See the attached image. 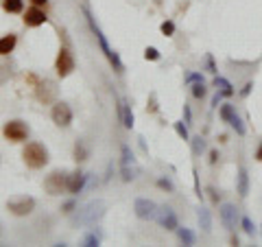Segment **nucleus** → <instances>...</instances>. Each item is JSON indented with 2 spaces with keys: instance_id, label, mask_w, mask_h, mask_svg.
<instances>
[{
  "instance_id": "obj_2",
  "label": "nucleus",
  "mask_w": 262,
  "mask_h": 247,
  "mask_svg": "<svg viewBox=\"0 0 262 247\" xmlns=\"http://www.w3.org/2000/svg\"><path fill=\"white\" fill-rule=\"evenodd\" d=\"M105 210H107V203L103 199H92V201H88L83 208L77 210V215L72 217V223L75 225H94L105 217Z\"/></svg>"
},
{
  "instance_id": "obj_23",
  "label": "nucleus",
  "mask_w": 262,
  "mask_h": 247,
  "mask_svg": "<svg viewBox=\"0 0 262 247\" xmlns=\"http://www.w3.org/2000/svg\"><path fill=\"white\" fill-rule=\"evenodd\" d=\"M175 232H177L179 241H182L184 245H194V238H196V236H194L192 230H188V228H177Z\"/></svg>"
},
{
  "instance_id": "obj_21",
  "label": "nucleus",
  "mask_w": 262,
  "mask_h": 247,
  "mask_svg": "<svg viewBox=\"0 0 262 247\" xmlns=\"http://www.w3.org/2000/svg\"><path fill=\"white\" fill-rule=\"evenodd\" d=\"M3 9L7 13H22L24 0H3Z\"/></svg>"
},
{
  "instance_id": "obj_7",
  "label": "nucleus",
  "mask_w": 262,
  "mask_h": 247,
  "mask_svg": "<svg viewBox=\"0 0 262 247\" xmlns=\"http://www.w3.org/2000/svg\"><path fill=\"white\" fill-rule=\"evenodd\" d=\"M7 210L11 212L15 217H27L31 215L33 210H35V199L29 195H18V197H11L9 201H7Z\"/></svg>"
},
{
  "instance_id": "obj_8",
  "label": "nucleus",
  "mask_w": 262,
  "mask_h": 247,
  "mask_svg": "<svg viewBox=\"0 0 262 247\" xmlns=\"http://www.w3.org/2000/svg\"><path fill=\"white\" fill-rule=\"evenodd\" d=\"M3 136L7 140H11V142H24V140L29 138V125L24 120H9V122H5V127H3Z\"/></svg>"
},
{
  "instance_id": "obj_22",
  "label": "nucleus",
  "mask_w": 262,
  "mask_h": 247,
  "mask_svg": "<svg viewBox=\"0 0 262 247\" xmlns=\"http://www.w3.org/2000/svg\"><path fill=\"white\" fill-rule=\"evenodd\" d=\"M214 86L219 88V92L223 94V96H232V94H234V86L229 84L227 79H223V77H216V79H214Z\"/></svg>"
},
{
  "instance_id": "obj_18",
  "label": "nucleus",
  "mask_w": 262,
  "mask_h": 247,
  "mask_svg": "<svg viewBox=\"0 0 262 247\" xmlns=\"http://www.w3.org/2000/svg\"><path fill=\"white\" fill-rule=\"evenodd\" d=\"M15 44H18V35H15V33H9V35H3V37H0V57L13 53Z\"/></svg>"
},
{
  "instance_id": "obj_20",
  "label": "nucleus",
  "mask_w": 262,
  "mask_h": 247,
  "mask_svg": "<svg viewBox=\"0 0 262 247\" xmlns=\"http://www.w3.org/2000/svg\"><path fill=\"white\" fill-rule=\"evenodd\" d=\"M88 155H90V149H88L85 140H77L75 142V160L77 162H85Z\"/></svg>"
},
{
  "instance_id": "obj_11",
  "label": "nucleus",
  "mask_w": 262,
  "mask_h": 247,
  "mask_svg": "<svg viewBox=\"0 0 262 247\" xmlns=\"http://www.w3.org/2000/svg\"><path fill=\"white\" fill-rule=\"evenodd\" d=\"M51 118L57 127H70L72 125V110L68 103L63 101H55L53 110H51Z\"/></svg>"
},
{
  "instance_id": "obj_16",
  "label": "nucleus",
  "mask_w": 262,
  "mask_h": 247,
  "mask_svg": "<svg viewBox=\"0 0 262 247\" xmlns=\"http://www.w3.org/2000/svg\"><path fill=\"white\" fill-rule=\"evenodd\" d=\"M118 118L122 122V127L127 129L134 127V112H131V103L127 98H118Z\"/></svg>"
},
{
  "instance_id": "obj_15",
  "label": "nucleus",
  "mask_w": 262,
  "mask_h": 247,
  "mask_svg": "<svg viewBox=\"0 0 262 247\" xmlns=\"http://www.w3.org/2000/svg\"><path fill=\"white\" fill-rule=\"evenodd\" d=\"M46 20H48L46 18V11L42 9V7H35V5H33L31 9H27V13H24V27H29V29L42 27Z\"/></svg>"
},
{
  "instance_id": "obj_24",
  "label": "nucleus",
  "mask_w": 262,
  "mask_h": 247,
  "mask_svg": "<svg viewBox=\"0 0 262 247\" xmlns=\"http://www.w3.org/2000/svg\"><path fill=\"white\" fill-rule=\"evenodd\" d=\"M229 127H232L238 136H245V134H247V129H245V122H243V118L238 116V114H234V116L229 118Z\"/></svg>"
},
{
  "instance_id": "obj_32",
  "label": "nucleus",
  "mask_w": 262,
  "mask_h": 247,
  "mask_svg": "<svg viewBox=\"0 0 262 247\" xmlns=\"http://www.w3.org/2000/svg\"><path fill=\"white\" fill-rule=\"evenodd\" d=\"M144 59L146 61H158L160 59V51L155 46H146L144 48Z\"/></svg>"
},
{
  "instance_id": "obj_43",
  "label": "nucleus",
  "mask_w": 262,
  "mask_h": 247,
  "mask_svg": "<svg viewBox=\"0 0 262 247\" xmlns=\"http://www.w3.org/2000/svg\"><path fill=\"white\" fill-rule=\"evenodd\" d=\"M31 3L35 5V7H46V5H48V0H31Z\"/></svg>"
},
{
  "instance_id": "obj_3",
  "label": "nucleus",
  "mask_w": 262,
  "mask_h": 247,
  "mask_svg": "<svg viewBox=\"0 0 262 247\" xmlns=\"http://www.w3.org/2000/svg\"><path fill=\"white\" fill-rule=\"evenodd\" d=\"M22 160L33 171L44 169L46 164H48V149H46L44 145H39V142H29L22 149Z\"/></svg>"
},
{
  "instance_id": "obj_30",
  "label": "nucleus",
  "mask_w": 262,
  "mask_h": 247,
  "mask_svg": "<svg viewBox=\"0 0 262 247\" xmlns=\"http://www.w3.org/2000/svg\"><path fill=\"white\" fill-rule=\"evenodd\" d=\"M219 114H221V118H223L225 122H229V118L236 114V110H234V105H229V103H225V105H221V110H219Z\"/></svg>"
},
{
  "instance_id": "obj_44",
  "label": "nucleus",
  "mask_w": 262,
  "mask_h": 247,
  "mask_svg": "<svg viewBox=\"0 0 262 247\" xmlns=\"http://www.w3.org/2000/svg\"><path fill=\"white\" fill-rule=\"evenodd\" d=\"M256 160H258V162H262V142H260V147H258V151H256Z\"/></svg>"
},
{
  "instance_id": "obj_6",
  "label": "nucleus",
  "mask_w": 262,
  "mask_h": 247,
  "mask_svg": "<svg viewBox=\"0 0 262 247\" xmlns=\"http://www.w3.org/2000/svg\"><path fill=\"white\" fill-rule=\"evenodd\" d=\"M33 81H35V98L39 103H44V105H48V103H55V98H57V84L55 81H51V79H35V77H31Z\"/></svg>"
},
{
  "instance_id": "obj_38",
  "label": "nucleus",
  "mask_w": 262,
  "mask_h": 247,
  "mask_svg": "<svg viewBox=\"0 0 262 247\" xmlns=\"http://www.w3.org/2000/svg\"><path fill=\"white\" fill-rule=\"evenodd\" d=\"M206 193L210 195V199H212V203H219V199H221V195H219V193L214 191V188H212V186H208V188H206Z\"/></svg>"
},
{
  "instance_id": "obj_33",
  "label": "nucleus",
  "mask_w": 262,
  "mask_h": 247,
  "mask_svg": "<svg viewBox=\"0 0 262 247\" xmlns=\"http://www.w3.org/2000/svg\"><path fill=\"white\" fill-rule=\"evenodd\" d=\"M158 186L162 188V191H166V193H173L175 191V186H173V182H170L168 177H160L158 179Z\"/></svg>"
},
{
  "instance_id": "obj_1",
  "label": "nucleus",
  "mask_w": 262,
  "mask_h": 247,
  "mask_svg": "<svg viewBox=\"0 0 262 247\" xmlns=\"http://www.w3.org/2000/svg\"><path fill=\"white\" fill-rule=\"evenodd\" d=\"M81 11H83V15H85V22H88L90 31H92V35L96 37V42H98V46H101V51L105 53V57H107V59H110V64L114 66V70H116V72H122V70H125V64H122L120 55H118L116 51H112V46H110V42H107V37L103 35L101 27H98V24H96V20H94V15L90 13V9H88L85 5L81 7Z\"/></svg>"
},
{
  "instance_id": "obj_14",
  "label": "nucleus",
  "mask_w": 262,
  "mask_h": 247,
  "mask_svg": "<svg viewBox=\"0 0 262 247\" xmlns=\"http://www.w3.org/2000/svg\"><path fill=\"white\" fill-rule=\"evenodd\" d=\"M85 182H88V173L79 171V169L72 171L70 177H68V193H70L72 197L81 195V193H83V188H85Z\"/></svg>"
},
{
  "instance_id": "obj_9",
  "label": "nucleus",
  "mask_w": 262,
  "mask_h": 247,
  "mask_svg": "<svg viewBox=\"0 0 262 247\" xmlns=\"http://www.w3.org/2000/svg\"><path fill=\"white\" fill-rule=\"evenodd\" d=\"M75 57H72V53L68 51L66 46L59 48V55H57V59H55V70H57V75H59L61 79L66 77H70L72 75V70H75Z\"/></svg>"
},
{
  "instance_id": "obj_31",
  "label": "nucleus",
  "mask_w": 262,
  "mask_h": 247,
  "mask_svg": "<svg viewBox=\"0 0 262 247\" xmlns=\"http://www.w3.org/2000/svg\"><path fill=\"white\" fill-rule=\"evenodd\" d=\"M160 31H162L166 37H173V33H175V22H173V20H164V22L160 24Z\"/></svg>"
},
{
  "instance_id": "obj_10",
  "label": "nucleus",
  "mask_w": 262,
  "mask_h": 247,
  "mask_svg": "<svg viewBox=\"0 0 262 247\" xmlns=\"http://www.w3.org/2000/svg\"><path fill=\"white\" fill-rule=\"evenodd\" d=\"M158 203L151 201V199H146V197H138V199L134 201V212H136V217L138 219H142V221H153V219H158Z\"/></svg>"
},
{
  "instance_id": "obj_35",
  "label": "nucleus",
  "mask_w": 262,
  "mask_h": 247,
  "mask_svg": "<svg viewBox=\"0 0 262 247\" xmlns=\"http://www.w3.org/2000/svg\"><path fill=\"white\" fill-rule=\"evenodd\" d=\"M196 81H206V79H203V75H199V72H188V75H186V84L188 86L196 84Z\"/></svg>"
},
{
  "instance_id": "obj_36",
  "label": "nucleus",
  "mask_w": 262,
  "mask_h": 247,
  "mask_svg": "<svg viewBox=\"0 0 262 247\" xmlns=\"http://www.w3.org/2000/svg\"><path fill=\"white\" fill-rule=\"evenodd\" d=\"M75 205H77V201H75V197H72V199H68V201H66V203L61 205V210L66 212V215H70V212L75 210Z\"/></svg>"
},
{
  "instance_id": "obj_34",
  "label": "nucleus",
  "mask_w": 262,
  "mask_h": 247,
  "mask_svg": "<svg viewBox=\"0 0 262 247\" xmlns=\"http://www.w3.org/2000/svg\"><path fill=\"white\" fill-rule=\"evenodd\" d=\"M146 112H151V114L158 112V96H155V92H151V96H149V105H146Z\"/></svg>"
},
{
  "instance_id": "obj_4",
  "label": "nucleus",
  "mask_w": 262,
  "mask_h": 247,
  "mask_svg": "<svg viewBox=\"0 0 262 247\" xmlns=\"http://www.w3.org/2000/svg\"><path fill=\"white\" fill-rule=\"evenodd\" d=\"M68 177H70L68 171H59V169L53 171L51 175H46V179H44V191L53 197L66 193L68 191Z\"/></svg>"
},
{
  "instance_id": "obj_5",
  "label": "nucleus",
  "mask_w": 262,
  "mask_h": 247,
  "mask_svg": "<svg viewBox=\"0 0 262 247\" xmlns=\"http://www.w3.org/2000/svg\"><path fill=\"white\" fill-rule=\"evenodd\" d=\"M120 175L125 182H134L138 177V164H136L134 153L129 149V145L120 147Z\"/></svg>"
},
{
  "instance_id": "obj_13",
  "label": "nucleus",
  "mask_w": 262,
  "mask_h": 247,
  "mask_svg": "<svg viewBox=\"0 0 262 247\" xmlns=\"http://www.w3.org/2000/svg\"><path fill=\"white\" fill-rule=\"evenodd\" d=\"M219 215H221V223L232 232L236 228V223H238V208H236L234 203H223L219 210Z\"/></svg>"
},
{
  "instance_id": "obj_39",
  "label": "nucleus",
  "mask_w": 262,
  "mask_h": 247,
  "mask_svg": "<svg viewBox=\"0 0 262 247\" xmlns=\"http://www.w3.org/2000/svg\"><path fill=\"white\" fill-rule=\"evenodd\" d=\"M206 64H208V72H212V75H214L216 68H214V59H212V55L206 57Z\"/></svg>"
},
{
  "instance_id": "obj_29",
  "label": "nucleus",
  "mask_w": 262,
  "mask_h": 247,
  "mask_svg": "<svg viewBox=\"0 0 262 247\" xmlns=\"http://www.w3.org/2000/svg\"><path fill=\"white\" fill-rule=\"evenodd\" d=\"M241 228H243V232L247 234V236L256 234V225H253V221H251L249 217H243V219H241Z\"/></svg>"
},
{
  "instance_id": "obj_17",
  "label": "nucleus",
  "mask_w": 262,
  "mask_h": 247,
  "mask_svg": "<svg viewBox=\"0 0 262 247\" xmlns=\"http://www.w3.org/2000/svg\"><path fill=\"white\" fill-rule=\"evenodd\" d=\"M236 191H238L241 197H247L249 195V173L245 167L238 169V175H236Z\"/></svg>"
},
{
  "instance_id": "obj_27",
  "label": "nucleus",
  "mask_w": 262,
  "mask_h": 247,
  "mask_svg": "<svg viewBox=\"0 0 262 247\" xmlns=\"http://www.w3.org/2000/svg\"><path fill=\"white\" fill-rule=\"evenodd\" d=\"M81 245H83V247H98V245H101V236H98L96 232H88L83 236V241H81Z\"/></svg>"
},
{
  "instance_id": "obj_37",
  "label": "nucleus",
  "mask_w": 262,
  "mask_h": 247,
  "mask_svg": "<svg viewBox=\"0 0 262 247\" xmlns=\"http://www.w3.org/2000/svg\"><path fill=\"white\" fill-rule=\"evenodd\" d=\"M184 122H186L188 127L192 125V112H190V108H188L186 103H184Z\"/></svg>"
},
{
  "instance_id": "obj_45",
  "label": "nucleus",
  "mask_w": 262,
  "mask_h": 247,
  "mask_svg": "<svg viewBox=\"0 0 262 247\" xmlns=\"http://www.w3.org/2000/svg\"><path fill=\"white\" fill-rule=\"evenodd\" d=\"M158 3H160V0H158Z\"/></svg>"
},
{
  "instance_id": "obj_25",
  "label": "nucleus",
  "mask_w": 262,
  "mask_h": 247,
  "mask_svg": "<svg viewBox=\"0 0 262 247\" xmlns=\"http://www.w3.org/2000/svg\"><path fill=\"white\" fill-rule=\"evenodd\" d=\"M190 92L194 98H203L208 94V88H206V81H196V84H190Z\"/></svg>"
},
{
  "instance_id": "obj_19",
  "label": "nucleus",
  "mask_w": 262,
  "mask_h": 247,
  "mask_svg": "<svg viewBox=\"0 0 262 247\" xmlns=\"http://www.w3.org/2000/svg\"><path fill=\"white\" fill-rule=\"evenodd\" d=\"M196 219H199V228H201L206 234H210V232H212V215H210V210L201 205L199 212H196Z\"/></svg>"
},
{
  "instance_id": "obj_12",
  "label": "nucleus",
  "mask_w": 262,
  "mask_h": 247,
  "mask_svg": "<svg viewBox=\"0 0 262 247\" xmlns=\"http://www.w3.org/2000/svg\"><path fill=\"white\" fill-rule=\"evenodd\" d=\"M158 223H160V228L168 230V232H175V230L179 228L177 215H175V210L170 208V205H162V208L158 210Z\"/></svg>"
},
{
  "instance_id": "obj_41",
  "label": "nucleus",
  "mask_w": 262,
  "mask_h": 247,
  "mask_svg": "<svg viewBox=\"0 0 262 247\" xmlns=\"http://www.w3.org/2000/svg\"><path fill=\"white\" fill-rule=\"evenodd\" d=\"M216 160H219V151L212 149V151H210V164H216Z\"/></svg>"
},
{
  "instance_id": "obj_42",
  "label": "nucleus",
  "mask_w": 262,
  "mask_h": 247,
  "mask_svg": "<svg viewBox=\"0 0 262 247\" xmlns=\"http://www.w3.org/2000/svg\"><path fill=\"white\" fill-rule=\"evenodd\" d=\"M221 98H223V94H221V92H216V94H214V98H212V105H214V108L219 105V101H221Z\"/></svg>"
},
{
  "instance_id": "obj_40",
  "label": "nucleus",
  "mask_w": 262,
  "mask_h": 247,
  "mask_svg": "<svg viewBox=\"0 0 262 247\" xmlns=\"http://www.w3.org/2000/svg\"><path fill=\"white\" fill-rule=\"evenodd\" d=\"M251 88H253V84L249 81V84H245V88L241 90V96H249V92H251Z\"/></svg>"
},
{
  "instance_id": "obj_26",
  "label": "nucleus",
  "mask_w": 262,
  "mask_h": 247,
  "mask_svg": "<svg viewBox=\"0 0 262 247\" xmlns=\"http://www.w3.org/2000/svg\"><path fill=\"white\" fill-rule=\"evenodd\" d=\"M190 145H192V153L194 155H201L203 151H206V138H201V136L190 138Z\"/></svg>"
},
{
  "instance_id": "obj_28",
  "label": "nucleus",
  "mask_w": 262,
  "mask_h": 247,
  "mask_svg": "<svg viewBox=\"0 0 262 247\" xmlns=\"http://www.w3.org/2000/svg\"><path fill=\"white\" fill-rule=\"evenodd\" d=\"M175 131H177V136L182 138V140H186V142H190V134H188V125L184 120H179V122H175Z\"/></svg>"
}]
</instances>
